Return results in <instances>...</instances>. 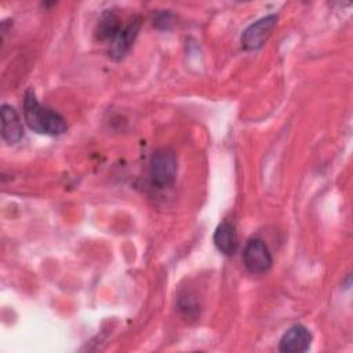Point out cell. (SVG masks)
<instances>
[{
    "label": "cell",
    "mask_w": 353,
    "mask_h": 353,
    "mask_svg": "<svg viewBox=\"0 0 353 353\" xmlns=\"http://www.w3.org/2000/svg\"><path fill=\"white\" fill-rule=\"evenodd\" d=\"M23 117L28 125L39 134L58 137L68 128L65 119L58 112L43 106L32 88L23 95Z\"/></svg>",
    "instance_id": "6da1fadb"
},
{
    "label": "cell",
    "mask_w": 353,
    "mask_h": 353,
    "mask_svg": "<svg viewBox=\"0 0 353 353\" xmlns=\"http://www.w3.org/2000/svg\"><path fill=\"white\" fill-rule=\"evenodd\" d=\"M178 163L175 153L168 148L157 149L150 159L149 176L154 186L163 189L174 183L176 176Z\"/></svg>",
    "instance_id": "7a4b0ae2"
},
{
    "label": "cell",
    "mask_w": 353,
    "mask_h": 353,
    "mask_svg": "<svg viewBox=\"0 0 353 353\" xmlns=\"http://www.w3.org/2000/svg\"><path fill=\"white\" fill-rule=\"evenodd\" d=\"M243 263L252 274L266 273L273 263L268 245L261 239H251L243 250Z\"/></svg>",
    "instance_id": "3957f363"
},
{
    "label": "cell",
    "mask_w": 353,
    "mask_h": 353,
    "mask_svg": "<svg viewBox=\"0 0 353 353\" xmlns=\"http://www.w3.org/2000/svg\"><path fill=\"white\" fill-rule=\"evenodd\" d=\"M277 17L276 15H266L254 23H251L241 34V46L244 50H258L261 48L268 37L270 36V32L276 26Z\"/></svg>",
    "instance_id": "277c9868"
},
{
    "label": "cell",
    "mask_w": 353,
    "mask_h": 353,
    "mask_svg": "<svg viewBox=\"0 0 353 353\" xmlns=\"http://www.w3.org/2000/svg\"><path fill=\"white\" fill-rule=\"evenodd\" d=\"M139 28H141L139 17H134L125 26H123L120 29V32L117 33V36L110 43L109 57L116 61L121 59L130 51V48L139 32Z\"/></svg>",
    "instance_id": "5b68a950"
},
{
    "label": "cell",
    "mask_w": 353,
    "mask_h": 353,
    "mask_svg": "<svg viewBox=\"0 0 353 353\" xmlns=\"http://www.w3.org/2000/svg\"><path fill=\"white\" fill-rule=\"evenodd\" d=\"M312 342V334L301 324L290 327L281 336L279 350L284 353H302L306 352Z\"/></svg>",
    "instance_id": "8992f818"
},
{
    "label": "cell",
    "mask_w": 353,
    "mask_h": 353,
    "mask_svg": "<svg viewBox=\"0 0 353 353\" xmlns=\"http://www.w3.org/2000/svg\"><path fill=\"white\" fill-rule=\"evenodd\" d=\"M23 135L19 114L11 105L1 106V137L7 143H17Z\"/></svg>",
    "instance_id": "52a82bcc"
},
{
    "label": "cell",
    "mask_w": 353,
    "mask_h": 353,
    "mask_svg": "<svg viewBox=\"0 0 353 353\" xmlns=\"http://www.w3.org/2000/svg\"><path fill=\"white\" fill-rule=\"evenodd\" d=\"M214 244L219 252L225 255H233L237 251L239 240L236 229L229 222H222L214 232Z\"/></svg>",
    "instance_id": "ba28073f"
},
{
    "label": "cell",
    "mask_w": 353,
    "mask_h": 353,
    "mask_svg": "<svg viewBox=\"0 0 353 353\" xmlns=\"http://www.w3.org/2000/svg\"><path fill=\"white\" fill-rule=\"evenodd\" d=\"M121 28L123 26H121V21H120L119 15L110 10H106L102 12V15L98 21L95 36L99 41H110L112 43Z\"/></svg>",
    "instance_id": "9c48e42d"
},
{
    "label": "cell",
    "mask_w": 353,
    "mask_h": 353,
    "mask_svg": "<svg viewBox=\"0 0 353 353\" xmlns=\"http://www.w3.org/2000/svg\"><path fill=\"white\" fill-rule=\"evenodd\" d=\"M179 310L186 316V317H194L197 314V306L190 295L181 296L179 299Z\"/></svg>",
    "instance_id": "30bf717a"
}]
</instances>
